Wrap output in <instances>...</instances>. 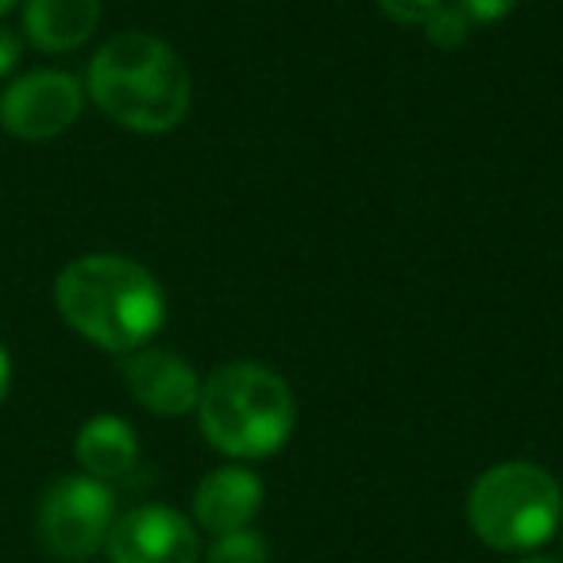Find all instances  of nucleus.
<instances>
[{
	"instance_id": "9",
	"label": "nucleus",
	"mask_w": 563,
	"mask_h": 563,
	"mask_svg": "<svg viewBox=\"0 0 563 563\" xmlns=\"http://www.w3.org/2000/svg\"><path fill=\"white\" fill-rule=\"evenodd\" d=\"M258 509H263V478L240 463L209 471L194 490V521L212 537L251 529Z\"/></svg>"
},
{
	"instance_id": "8",
	"label": "nucleus",
	"mask_w": 563,
	"mask_h": 563,
	"mask_svg": "<svg viewBox=\"0 0 563 563\" xmlns=\"http://www.w3.org/2000/svg\"><path fill=\"white\" fill-rule=\"evenodd\" d=\"M120 375L135 401L155 417H186L197 413L201 383L197 371L166 347H140L132 355H120Z\"/></svg>"
},
{
	"instance_id": "17",
	"label": "nucleus",
	"mask_w": 563,
	"mask_h": 563,
	"mask_svg": "<svg viewBox=\"0 0 563 563\" xmlns=\"http://www.w3.org/2000/svg\"><path fill=\"white\" fill-rule=\"evenodd\" d=\"M9 390H12V355H9V347L0 344V406H4Z\"/></svg>"
},
{
	"instance_id": "13",
	"label": "nucleus",
	"mask_w": 563,
	"mask_h": 563,
	"mask_svg": "<svg viewBox=\"0 0 563 563\" xmlns=\"http://www.w3.org/2000/svg\"><path fill=\"white\" fill-rule=\"evenodd\" d=\"M421 27H424V35H429L432 47H440V51H460L471 35V20L463 16L455 4H448V0L440 4V9L429 12V20H424Z\"/></svg>"
},
{
	"instance_id": "18",
	"label": "nucleus",
	"mask_w": 563,
	"mask_h": 563,
	"mask_svg": "<svg viewBox=\"0 0 563 563\" xmlns=\"http://www.w3.org/2000/svg\"><path fill=\"white\" fill-rule=\"evenodd\" d=\"M20 4H24V0H0V20L9 16V12H16Z\"/></svg>"
},
{
	"instance_id": "16",
	"label": "nucleus",
	"mask_w": 563,
	"mask_h": 563,
	"mask_svg": "<svg viewBox=\"0 0 563 563\" xmlns=\"http://www.w3.org/2000/svg\"><path fill=\"white\" fill-rule=\"evenodd\" d=\"M20 55H24V35L0 24V78H9V74L16 70Z\"/></svg>"
},
{
	"instance_id": "12",
	"label": "nucleus",
	"mask_w": 563,
	"mask_h": 563,
	"mask_svg": "<svg viewBox=\"0 0 563 563\" xmlns=\"http://www.w3.org/2000/svg\"><path fill=\"white\" fill-rule=\"evenodd\" d=\"M205 563H266V540L255 529L224 532V537L212 540Z\"/></svg>"
},
{
	"instance_id": "5",
	"label": "nucleus",
	"mask_w": 563,
	"mask_h": 563,
	"mask_svg": "<svg viewBox=\"0 0 563 563\" xmlns=\"http://www.w3.org/2000/svg\"><path fill=\"white\" fill-rule=\"evenodd\" d=\"M117 494L89 475H66L51 483L35 514V537L43 552L63 563H86L104 548L117 521Z\"/></svg>"
},
{
	"instance_id": "1",
	"label": "nucleus",
	"mask_w": 563,
	"mask_h": 563,
	"mask_svg": "<svg viewBox=\"0 0 563 563\" xmlns=\"http://www.w3.org/2000/svg\"><path fill=\"white\" fill-rule=\"evenodd\" d=\"M55 309L93 347L132 355L163 332L166 290L135 258L93 251L58 271Z\"/></svg>"
},
{
	"instance_id": "3",
	"label": "nucleus",
	"mask_w": 563,
	"mask_h": 563,
	"mask_svg": "<svg viewBox=\"0 0 563 563\" xmlns=\"http://www.w3.org/2000/svg\"><path fill=\"white\" fill-rule=\"evenodd\" d=\"M201 432L228 460H266L294 437L298 401L290 383L266 363H220L201 383L197 401Z\"/></svg>"
},
{
	"instance_id": "2",
	"label": "nucleus",
	"mask_w": 563,
	"mask_h": 563,
	"mask_svg": "<svg viewBox=\"0 0 563 563\" xmlns=\"http://www.w3.org/2000/svg\"><path fill=\"white\" fill-rule=\"evenodd\" d=\"M86 97L128 132L166 135L189 117L194 78L166 40L151 32H117L89 58Z\"/></svg>"
},
{
	"instance_id": "11",
	"label": "nucleus",
	"mask_w": 563,
	"mask_h": 563,
	"mask_svg": "<svg viewBox=\"0 0 563 563\" xmlns=\"http://www.w3.org/2000/svg\"><path fill=\"white\" fill-rule=\"evenodd\" d=\"M74 460H78L81 475L97 478V483H112L140 463V437L124 417L97 413L74 437Z\"/></svg>"
},
{
	"instance_id": "14",
	"label": "nucleus",
	"mask_w": 563,
	"mask_h": 563,
	"mask_svg": "<svg viewBox=\"0 0 563 563\" xmlns=\"http://www.w3.org/2000/svg\"><path fill=\"white\" fill-rule=\"evenodd\" d=\"M455 9L471 20V27H490V24H501L506 16H514V9L521 0H452Z\"/></svg>"
},
{
	"instance_id": "19",
	"label": "nucleus",
	"mask_w": 563,
	"mask_h": 563,
	"mask_svg": "<svg viewBox=\"0 0 563 563\" xmlns=\"http://www.w3.org/2000/svg\"><path fill=\"white\" fill-rule=\"evenodd\" d=\"M517 563H560V560H552V555H525V560H517Z\"/></svg>"
},
{
	"instance_id": "4",
	"label": "nucleus",
	"mask_w": 563,
	"mask_h": 563,
	"mask_svg": "<svg viewBox=\"0 0 563 563\" xmlns=\"http://www.w3.org/2000/svg\"><path fill=\"white\" fill-rule=\"evenodd\" d=\"M467 525L494 552H537L563 525V490L537 463H494L471 483Z\"/></svg>"
},
{
	"instance_id": "10",
	"label": "nucleus",
	"mask_w": 563,
	"mask_h": 563,
	"mask_svg": "<svg viewBox=\"0 0 563 563\" xmlns=\"http://www.w3.org/2000/svg\"><path fill=\"white\" fill-rule=\"evenodd\" d=\"M101 24V0H24L20 35L43 55H70L86 47Z\"/></svg>"
},
{
	"instance_id": "7",
	"label": "nucleus",
	"mask_w": 563,
	"mask_h": 563,
	"mask_svg": "<svg viewBox=\"0 0 563 563\" xmlns=\"http://www.w3.org/2000/svg\"><path fill=\"white\" fill-rule=\"evenodd\" d=\"M109 563H197L201 537L186 514L170 506H135L112 521L104 540Z\"/></svg>"
},
{
	"instance_id": "6",
	"label": "nucleus",
	"mask_w": 563,
	"mask_h": 563,
	"mask_svg": "<svg viewBox=\"0 0 563 563\" xmlns=\"http://www.w3.org/2000/svg\"><path fill=\"white\" fill-rule=\"evenodd\" d=\"M86 109V81L66 70H27L0 89V128L12 140L47 143L66 135Z\"/></svg>"
},
{
	"instance_id": "15",
	"label": "nucleus",
	"mask_w": 563,
	"mask_h": 563,
	"mask_svg": "<svg viewBox=\"0 0 563 563\" xmlns=\"http://www.w3.org/2000/svg\"><path fill=\"white\" fill-rule=\"evenodd\" d=\"M378 9L394 20V24H424L432 9H440L444 0H375Z\"/></svg>"
}]
</instances>
